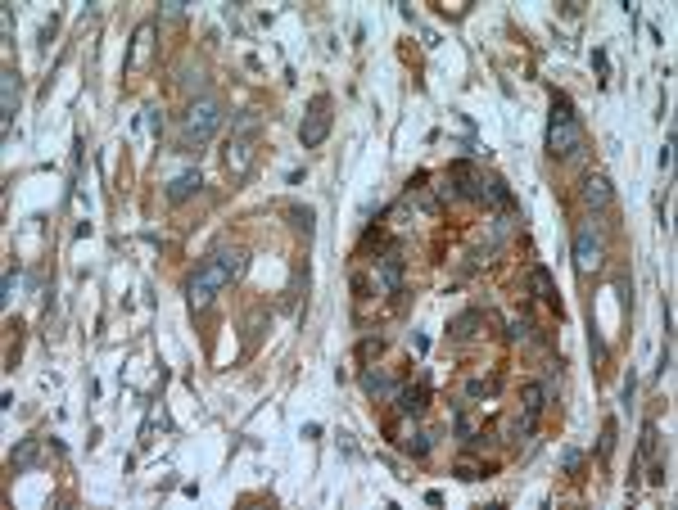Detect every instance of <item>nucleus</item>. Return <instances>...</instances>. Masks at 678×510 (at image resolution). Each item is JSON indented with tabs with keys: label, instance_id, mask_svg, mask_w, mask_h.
<instances>
[{
	"label": "nucleus",
	"instance_id": "nucleus-28",
	"mask_svg": "<svg viewBox=\"0 0 678 510\" xmlns=\"http://www.w3.org/2000/svg\"><path fill=\"white\" fill-rule=\"evenodd\" d=\"M588 348H593V357H597V362H606V343H601V334H597V330L588 334Z\"/></svg>",
	"mask_w": 678,
	"mask_h": 510
},
{
	"label": "nucleus",
	"instance_id": "nucleus-2",
	"mask_svg": "<svg viewBox=\"0 0 678 510\" xmlns=\"http://www.w3.org/2000/svg\"><path fill=\"white\" fill-rule=\"evenodd\" d=\"M584 149V127L565 91H552V113H547V154L552 158H570Z\"/></svg>",
	"mask_w": 678,
	"mask_h": 510
},
{
	"label": "nucleus",
	"instance_id": "nucleus-29",
	"mask_svg": "<svg viewBox=\"0 0 678 510\" xmlns=\"http://www.w3.org/2000/svg\"><path fill=\"white\" fill-rule=\"evenodd\" d=\"M669 362H674V348H669V339H665V348H660V362H656V375H665V370H669Z\"/></svg>",
	"mask_w": 678,
	"mask_h": 510
},
{
	"label": "nucleus",
	"instance_id": "nucleus-16",
	"mask_svg": "<svg viewBox=\"0 0 678 510\" xmlns=\"http://www.w3.org/2000/svg\"><path fill=\"white\" fill-rule=\"evenodd\" d=\"M150 23H145L141 32H136V41H131V55H127V68H141V59H145V50H150Z\"/></svg>",
	"mask_w": 678,
	"mask_h": 510
},
{
	"label": "nucleus",
	"instance_id": "nucleus-1",
	"mask_svg": "<svg viewBox=\"0 0 678 510\" xmlns=\"http://www.w3.org/2000/svg\"><path fill=\"white\" fill-rule=\"evenodd\" d=\"M244 267H249V253H244V248H213V253H208L204 262L195 267V276L186 280L190 307H195V312H199V307H208L217 289H226L236 276H244Z\"/></svg>",
	"mask_w": 678,
	"mask_h": 510
},
{
	"label": "nucleus",
	"instance_id": "nucleus-10",
	"mask_svg": "<svg viewBox=\"0 0 678 510\" xmlns=\"http://www.w3.org/2000/svg\"><path fill=\"white\" fill-rule=\"evenodd\" d=\"M199 185H204V177H199L195 167H186V172H177V177L168 181L163 194H168V204H186L190 194H199Z\"/></svg>",
	"mask_w": 678,
	"mask_h": 510
},
{
	"label": "nucleus",
	"instance_id": "nucleus-6",
	"mask_svg": "<svg viewBox=\"0 0 678 510\" xmlns=\"http://www.w3.org/2000/svg\"><path fill=\"white\" fill-rule=\"evenodd\" d=\"M542 402H547V384H525V393H520V420H511L515 438H529V433H534Z\"/></svg>",
	"mask_w": 678,
	"mask_h": 510
},
{
	"label": "nucleus",
	"instance_id": "nucleus-9",
	"mask_svg": "<svg viewBox=\"0 0 678 510\" xmlns=\"http://www.w3.org/2000/svg\"><path fill=\"white\" fill-rule=\"evenodd\" d=\"M393 402H398L403 416H425V406H430V384H398V389H393Z\"/></svg>",
	"mask_w": 678,
	"mask_h": 510
},
{
	"label": "nucleus",
	"instance_id": "nucleus-15",
	"mask_svg": "<svg viewBox=\"0 0 678 510\" xmlns=\"http://www.w3.org/2000/svg\"><path fill=\"white\" fill-rule=\"evenodd\" d=\"M488 204H498V208H507V213H515V194L507 190V181H502V177H488Z\"/></svg>",
	"mask_w": 678,
	"mask_h": 510
},
{
	"label": "nucleus",
	"instance_id": "nucleus-20",
	"mask_svg": "<svg viewBox=\"0 0 678 510\" xmlns=\"http://www.w3.org/2000/svg\"><path fill=\"white\" fill-rule=\"evenodd\" d=\"M475 326H479V312H466V316L452 321V334H457V339H466V334H475Z\"/></svg>",
	"mask_w": 678,
	"mask_h": 510
},
{
	"label": "nucleus",
	"instance_id": "nucleus-22",
	"mask_svg": "<svg viewBox=\"0 0 678 510\" xmlns=\"http://www.w3.org/2000/svg\"><path fill=\"white\" fill-rule=\"evenodd\" d=\"M290 217H294V226H299L303 235H307V231H312V208H307V204H303V208H299V204H294V208H290Z\"/></svg>",
	"mask_w": 678,
	"mask_h": 510
},
{
	"label": "nucleus",
	"instance_id": "nucleus-24",
	"mask_svg": "<svg viewBox=\"0 0 678 510\" xmlns=\"http://www.w3.org/2000/svg\"><path fill=\"white\" fill-rule=\"evenodd\" d=\"M493 389H498V379H471L466 384V397H488Z\"/></svg>",
	"mask_w": 678,
	"mask_h": 510
},
{
	"label": "nucleus",
	"instance_id": "nucleus-5",
	"mask_svg": "<svg viewBox=\"0 0 678 510\" xmlns=\"http://www.w3.org/2000/svg\"><path fill=\"white\" fill-rule=\"evenodd\" d=\"M570 257H574V271H579V276H593V271H601V235H597L593 221H579Z\"/></svg>",
	"mask_w": 678,
	"mask_h": 510
},
{
	"label": "nucleus",
	"instance_id": "nucleus-8",
	"mask_svg": "<svg viewBox=\"0 0 678 510\" xmlns=\"http://www.w3.org/2000/svg\"><path fill=\"white\" fill-rule=\"evenodd\" d=\"M376 262H380V284H385L389 294H398V289H403V244L393 240L385 253L376 257Z\"/></svg>",
	"mask_w": 678,
	"mask_h": 510
},
{
	"label": "nucleus",
	"instance_id": "nucleus-12",
	"mask_svg": "<svg viewBox=\"0 0 678 510\" xmlns=\"http://www.w3.org/2000/svg\"><path fill=\"white\" fill-rule=\"evenodd\" d=\"M529 289H534V298H542V303H552L561 312V298H557V280L547 276V267H534L529 271Z\"/></svg>",
	"mask_w": 678,
	"mask_h": 510
},
{
	"label": "nucleus",
	"instance_id": "nucleus-7",
	"mask_svg": "<svg viewBox=\"0 0 678 510\" xmlns=\"http://www.w3.org/2000/svg\"><path fill=\"white\" fill-rule=\"evenodd\" d=\"M579 194H584V204L593 208V213H601V208L615 204V190H611V177H606V172H588V177H584V190H579Z\"/></svg>",
	"mask_w": 678,
	"mask_h": 510
},
{
	"label": "nucleus",
	"instance_id": "nucleus-17",
	"mask_svg": "<svg viewBox=\"0 0 678 510\" xmlns=\"http://www.w3.org/2000/svg\"><path fill=\"white\" fill-rule=\"evenodd\" d=\"M615 433H620V425H615V420H606V425H601V443H597V456H601V461H611V452H615Z\"/></svg>",
	"mask_w": 678,
	"mask_h": 510
},
{
	"label": "nucleus",
	"instance_id": "nucleus-13",
	"mask_svg": "<svg viewBox=\"0 0 678 510\" xmlns=\"http://www.w3.org/2000/svg\"><path fill=\"white\" fill-rule=\"evenodd\" d=\"M362 389H366V397H385V393L398 389V384H393L385 370H362Z\"/></svg>",
	"mask_w": 678,
	"mask_h": 510
},
{
	"label": "nucleus",
	"instance_id": "nucleus-21",
	"mask_svg": "<svg viewBox=\"0 0 678 510\" xmlns=\"http://www.w3.org/2000/svg\"><path fill=\"white\" fill-rule=\"evenodd\" d=\"M403 447H407L412 456H425V452H430V433H407Z\"/></svg>",
	"mask_w": 678,
	"mask_h": 510
},
{
	"label": "nucleus",
	"instance_id": "nucleus-18",
	"mask_svg": "<svg viewBox=\"0 0 678 510\" xmlns=\"http://www.w3.org/2000/svg\"><path fill=\"white\" fill-rule=\"evenodd\" d=\"M656 438H660V433H656V425H651V420H647V425H643V443H638V465H643L647 456L656 452Z\"/></svg>",
	"mask_w": 678,
	"mask_h": 510
},
{
	"label": "nucleus",
	"instance_id": "nucleus-11",
	"mask_svg": "<svg viewBox=\"0 0 678 510\" xmlns=\"http://www.w3.org/2000/svg\"><path fill=\"white\" fill-rule=\"evenodd\" d=\"M36 465H41V438H23L14 452H9V470H14V475H28Z\"/></svg>",
	"mask_w": 678,
	"mask_h": 510
},
{
	"label": "nucleus",
	"instance_id": "nucleus-30",
	"mask_svg": "<svg viewBox=\"0 0 678 510\" xmlns=\"http://www.w3.org/2000/svg\"><path fill=\"white\" fill-rule=\"evenodd\" d=\"M186 14V5H181V0H168V9H163V18H181Z\"/></svg>",
	"mask_w": 678,
	"mask_h": 510
},
{
	"label": "nucleus",
	"instance_id": "nucleus-23",
	"mask_svg": "<svg viewBox=\"0 0 678 510\" xmlns=\"http://www.w3.org/2000/svg\"><path fill=\"white\" fill-rule=\"evenodd\" d=\"M579 465H584V452H579V447H565V452H561V470H565V475H574Z\"/></svg>",
	"mask_w": 678,
	"mask_h": 510
},
{
	"label": "nucleus",
	"instance_id": "nucleus-25",
	"mask_svg": "<svg viewBox=\"0 0 678 510\" xmlns=\"http://www.w3.org/2000/svg\"><path fill=\"white\" fill-rule=\"evenodd\" d=\"M507 339H529V321H507Z\"/></svg>",
	"mask_w": 678,
	"mask_h": 510
},
{
	"label": "nucleus",
	"instance_id": "nucleus-31",
	"mask_svg": "<svg viewBox=\"0 0 678 510\" xmlns=\"http://www.w3.org/2000/svg\"><path fill=\"white\" fill-rule=\"evenodd\" d=\"M145 113H150V118H145V122H150V131H163V118H158V109H145Z\"/></svg>",
	"mask_w": 678,
	"mask_h": 510
},
{
	"label": "nucleus",
	"instance_id": "nucleus-4",
	"mask_svg": "<svg viewBox=\"0 0 678 510\" xmlns=\"http://www.w3.org/2000/svg\"><path fill=\"white\" fill-rule=\"evenodd\" d=\"M330 109H335V99H330L326 91L307 99V113H303V127H299V145L303 149H317L330 135Z\"/></svg>",
	"mask_w": 678,
	"mask_h": 510
},
{
	"label": "nucleus",
	"instance_id": "nucleus-19",
	"mask_svg": "<svg viewBox=\"0 0 678 510\" xmlns=\"http://www.w3.org/2000/svg\"><path fill=\"white\" fill-rule=\"evenodd\" d=\"M488 475V465H475V461H457V479L461 483H475V479H484Z\"/></svg>",
	"mask_w": 678,
	"mask_h": 510
},
{
	"label": "nucleus",
	"instance_id": "nucleus-3",
	"mask_svg": "<svg viewBox=\"0 0 678 510\" xmlns=\"http://www.w3.org/2000/svg\"><path fill=\"white\" fill-rule=\"evenodd\" d=\"M222 118H226V109H222V99H213V95H199L195 104L181 113V149H190V145H204L208 135H213L217 127H222Z\"/></svg>",
	"mask_w": 678,
	"mask_h": 510
},
{
	"label": "nucleus",
	"instance_id": "nucleus-27",
	"mask_svg": "<svg viewBox=\"0 0 678 510\" xmlns=\"http://www.w3.org/2000/svg\"><path fill=\"white\" fill-rule=\"evenodd\" d=\"M380 348H385L380 334H376V339H362V343H357V357H371V353H380Z\"/></svg>",
	"mask_w": 678,
	"mask_h": 510
},
{
	"label": "nucleus",
	"instance_id": "nucleus-26",
	"mask_svg": "<svg viewBox=\"0 0 678 510\" xmlns=\"http://www.w3.org/2000/svg\"><path fill=\"white\" fill-rule=\"evenodd\" d=\"M674 140H678V135L669 131V135H665V149H660V167L665 172H669V163H674Z\"/></svg>",
	"mask_w": 678,
	"mask_h": 510
},
{
	"label": "nucleus",
	"instance_id": "nucleus-14",
	"mask_svg": "<svg viewBox=\"0 0 678 510\" xmlns=\"http://www.w3.org/2000/svg\"><path fill=\"white\" fill-rule=\"evenodd\" d=\"M0 77H5V95H0V109H5V131H9V122H14V104H18V82H14V68H5Z\"/></svg>",
	"mask_w": 678,
	"mask_h": 510
}]
</instances>
